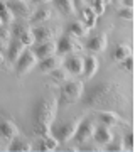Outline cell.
<instances>
[{"label": "cell", "instance_id": "obj_16", "mask_svg": "<svg viewBox=\"0 0 135 152\" xmlns=\"http://www.w3.org/2000/svg\"><path fill=\"white\" fill-rule=\"evenodd\" d=\"M86 49L91 53H103L107 49V37L103 34H98L95 37H91L86 42Z\"/></svg>", "mask_w": 135, "mask_h": 152}, {"label": "cell", "instance_id": "obj_15", "mask_svg": "<svg viewBox=\"0 0 135 152\" xmlns=\"http://www.w3.org/2000/svg\"><path fill=\"white\" fill-rule=\"evenodd\" d=\"M24 51H26V46L17 39V41L9 44V48H7V59L10 61V63H15V61L22 56Z\"/></svg>", "mask_w": 135, "mask_h": 152}, {"label": "cell", "instance_id": "obj_44", "mask_svg": "<svg viewBox=\"0 0 135 152\" xmlns=\"http://www.w3.org/2000/svg\"><path fill=\"white\" fill-rule=\"evenodd\" d=\"M20 2H29V0H20Z\"/></svg>", "mask_w": 135, "mask_h": 152}, {"label": "cell", "instance_id": "obj_24", "mask_svg": "<svg viewBox=\"0 0 135 152\" xmlns=\"http://www.w3.org/2000/svg\"><path fill=\"white\" fill-rule=\"evenodd\" d=\"M59 145V142L54 135H46V137H41V151L47 152V151H56Z\"/></svg>", "mask_w": 135, "mask_h": 152}, {"label": "cell", "instance_id": "obj_26", "mask_svg": "<svg viewBox=\"0 0 135 152\" xmlns=\"http://www.w3.org/2000/svg\"><path fill=\"white\" fill-rule=\"evenodd\" d=\"M51 75H53V80L58 85H64L66 81H69V73L66 68H56L54 71H51Z\"/></svg>", "mask_w": 135, "mask_h": 152}, {"label": "cell", "instance_id": "obj_27", "mask_svg": "<svg viewBox=\"0 0 135 152\" xmlns=\"http://www.w3.org/2000/svg\"><path fill=\"white\" fill-rule=\"evenodd\" d=\"M14 14H12V10L7 7V2L5 4H0V19H2V22H4V26H9V24H12L14 22Z\"/></svg>", "mask_w": 135, "mask_h": 152}, {"label": "cell", "instance_id": "obj_21", "mask_svg": "<svg viewBox=\"0 0 135 152\" xmlns=\"http://www.w3.org/2000/svg\"><path fill=\"white\" fill-rule=\"evenodd\" d=\"M90 31L86 24H83L81 20H76V22H71L69 26H68V34L73 36V37H85Z\"/></svg>", "mask_w": 135, "mask_h": 152}, {"label": "cell", "instance_id": "obj_8", "mask_svg": "<svg viewBox=\"0 0 135 152\" xmlns=\"http://www.w3.org/2000/svg\"><path fill=\"white\" fill-rule=\"evenodd\" d=\"M64 66L69 75H81L83 73V68H85V58L80 54H71L66 58Z\"/></svg>", "mask_w": 135, "mask_h": 152}, {"label": "cell", "instance_id": "obj_2", "mask_svg": "<svg viewBox=\"0 0 135 152\" xmlns=\"http://www.w3.org/2000/svg\"><path fill=\"white\" fill-rule=\"evenodd\" d=\"M56 115H58V102L53 98H42L34 108V134L39 137L51 135Z\"/></svg>", "mask_w": 135, "mask_h": 152}, {"label": "cell", "instance_id": "obj_29", "mask_svg": "<svg viewBox=\"0 0 135 152\" xmlns=\"http://www.w3.org/2000/svg\"><path fill=\"white\" fill-rule=\"evenodd\" d=\"M118 17L120 19H125V20H134V7H122L118 10Z\"/></svg>", "mask_w": 135, "mask_h": 152}, {"label": "cell", "instance_id": "obj_39", "mask_svg": "<svg viewBox=\"0 0 135 152\" xmlns=\"http://www.w3.org/2000/svg\"><path fill=\"white\" fill-rule=\"evenodd\" d=\"M36 4H49V2H53V0H32Z\"/></svg>", "mask_w": 135, "mask_h": 152}, {"label": "cell", "instance_id": "obj_38", "mask_svg": "<svg viewBox=\"0 0 135 152\" xmlns=\"http://www.w3.org/2000/svg\"><path fill=\"white\" fill-rule=\"evenodd\" d=\"M123 2H125V5H127V7H134L135 0H123Z\"/></svg>", "mask_w": 135, "mask_h": 152}, {"label": "cell", "instance_id": "obj_5", "mask_svg": "<svg viewBox=\"0 0 135 152\" xmlns=\"http://www.w3.org/2000/svg\"><path fill=\"white\" fill-rule=\"evenodd\" d=\"M37 56L34 54V51H24L22 53V56L19 58V59L15 61L17 66H15V73L17 76H26L27 73H31V71L36 68V64H37Z\"/></svg>", "mask_w": 135, "mask_h": 152}, {"label": "cell", "instance_id": "obj_6", "mask_svg": "<svg viewBox=\"0 0 135 152\" xmlns=\"http://www.w3.org/2000/svg\"><path fill=\"white\" fill-rule=\"evenodd\" d=\"M76 51H81V44L76 41V37H73L69 34L61 36L56 44V53L58 54H73Z\"/></svg>", "mask_w": 135, "mask_h": 152}, {"label": "cell", "instance_id": "obj_35", "mask_svg": "<svg viewBox=\"0 0 135 152\" xmlns=\"http://www.w3.org/2000/svg\"><path fill=\"white\" fill-rule=\"evenodd\" d=\"M73 2H74L76 9H78V10H80L81 7H85V2H86V0H73Z\"/></svg>", "mask_w": 135, "mask_h": 152}, {"label": "cell", "instance_id": "obj_20", "mask_svg": "<svg viewBox=\"0 0 135 152\" xmlns=\"http://www.w3.org/2000/svg\"><path fill=\"white\" fill-rule=\"evenodd\" d=\"M7 151H12V152H29L32 151V147H31V144L26 140V139H22V137H14L10 140V144H9V149Z\"/></svg>", "mask_w": 135, "mask_h": 152}, {"label": "cell", "instance_id": "obj_33", "mask_svg": "<svg viewBox=\"0 0 135 152\" xmlns=\"http://www.w3.org/2000/svg\"><path fill=\"white\" fill-rule=\"evenodd\" d=\"M125 151H134V144H132V134H128V135L125 137Z\"/></svg>", "mask_w": 135, "mask_h": 152}, {"label": "cell", "instance_id": "obj_25", "mask_svg": "<svg viewBox=\"0 0 135 152\" xmlns=\"http://www.w3.org/2000/svg\"><path fill=\"white\" fill-rule=\"evenodd\" d=\"M51 17H53V10H51L49 7H44V9H39V10L32 15V22L34 24H42V22L49 20Z\"/></svg>", "mask_w": 135, "mask_h": 152}, {"label": "cell", "instance_id": "obj_9", "mask_svg": "<svg viewBox=\"0 0 135 152\" xmlns=\"http://www.w3.org/2000/svg\"><path fill=\"white\" fill-rule=\"evenodd\" d=\"M59 32L58 27H34L32 29V34H34V39L36 42H49L51 39Z\"/></svg>", "mask_w": 135, "mask_h": 152}, {"label": "cell", "instance_id": "obj_13", "mask_svg": "<svg viewBox=\"0 0 135 152\" xmlns=\"http://www.w3.org/2000/svg\"><path fill=\"white\" fill-rule=\"evenodd\" d=\"M19 135V129L15 124H12L10 120H2L0 122V137L5 140H12L14 137Z\"/></svg>", "mask_w": 135, "mask_h": 152}, {"label": "cell", "instance_id": "obj_40", "mask_svg": "<svg viewBox=\"0 0 135 152\" xmlns=\"http://www.w3.org/2000/svg\"><path fill=\"white\" fill-rule=\"evenodd\" d=\"M4 64V54H2V51H0V66Z\"/></svg>", "mask_w": 135, "mask_h": 152}, {"label": "cell", "instance_id": "obj_12", "mask_svg": "<svg viewBox=\"0 0 135 152\" xmlns=\"http://www.w3.org/2000/svg\"><path fill=\"white\" fill-rule=\"evenodd\" d=\"M93 137H95V142H96L98 145H107V144H110V142L113 140V134H112V130L108 129L107 125L96 127Z\"/></svg>", "mask_w": 135, "mask_h": 152}, {"label": "cell", "instance_id": "obj_30", "mask_svg": "<svg viewBox=\"0 0 135 152\" xmlns=\"http://www.w3.org/2000/svg\"><path fill=\"white\" fill-rule=\"evenodd\" d=\"M27 29H31V27H29L27 24H24V22H22V24H17V26H14V36H17V37H19L22 32H26Z\"/></svg>", "mask_w": 135, "mask_h": 152}, {"label": "cell", "instance_id": "obj_23", "mask_svg": "<svg viewBox=\"0 0 135 152\" xmlns=\"http://www.w3.org/2000/svg\"><path fill=\"white\" fill-rule=\"evenodd\" d=\"M130 54H132V49H130L127 44H120V46H117V48H115L113 53H112V58H113V61L122 63V61H123L125 58H128Z\"/></svg>", "mask_w": 135, "mask_h": 152}, {"label": "cell", "instance_id": "obj_22", "mask_svg": "<svg viewBox=\"0 0 135 152\" xmlns=\"http://www.w3.org/2000/svg\"><path fill=\"white\" fill-rule=\"evenodd\" d=\"M54 4L61 10V14H64V15H74L78 12L73 0H54Z\"/></svg>", "mask_w": 135, "mask_h": 152}, {"label": "cell", "instance_id": "obj_43", "mask_svg": "<svg viewBox=\"0 0 135 152\" xmlns=\"http://www.w3.org/2000/svg\"><path fill=\"white\" fill-rule=\"evenodd\" d=\"M5 2H7V0H0V4H5Z\"/></svg>", "mask_w": 135, "mask_h": 152}, {"label": "cell", "instance_id": "obj_3", "mask_svg": "<svg viewBox=\"0 0 135 152\" xmlns=\"http://www.w3.org/2000/svg\"><path fill=\"white\" fill-rule=\"evenodd\" d=\"M80 122H81V118L78 117V118H73V120H69V122H64V124L58 125V127H54L53 125V129H51V135L56 137L59 144H64V142H68L69 139L74 137L76 129H78Z\"/></svg>", "mask_w": 135, "mask_h": 152}, {"label": "cell", "instance_id": "obj_7", "mask_svg": "<svg viewBox=\"0 0 135 152\" xmlns=\"http://www.w3.org/2000/svg\"><path fill=\"white\" fill-rule=\"evenodd\" d=\"M95 122L90 118L83 120V122H80V125H78V129H76V134H74V139L78 144H86L90 139L93 137V134H95Z\"/></svg>", "mask_w": 135, "mask_h": 152}, {"label": "cell", "instance_id": "obj_34", "mask_svg": "<svg viewBox=\"0 0 135 152\" xmlns=\"http://www.w3.org/2000/svg\"><path fill=\"white\" fill-rule=\"evenodd\" d=\"M108 145V151H123V145H122V144H112V142H110V144H107Z\"/></svg>", "mask_w": 135, "mask_h": 152}, {"label": "cell", "instance_id": "obj_31", "mask_svg": "<svg viewBox=\"0 0 135 152\" xmlns=\"http://www.w3.org/2000/svg\"><path fill=\"white\" fill-rule=\"evenodd\" d=\"M122 68H125L127 71H132V69H134V58H132V54L122 61Z\"/></svg>", "mask_w": 135, "mask_h": 152}, {"label": "cell", "instance_id": "obj_14", "mask_svg": "<svg viewBox=\"0 0 135 152\" xmlns=\"http://www.w3.org/2000/svg\"><path fill=\"white\" fill-rule=\"evenodd\" d=\"M34 54L37 56V59H46V58H51V56L58 54L56 53V44L54 42H41L37 48L34 49Z\"/></svg>", "mask_w": 135, "mask_h": 152}, {"label": "cell", "instance_id": "obj_32", "mask_svg": "<svg viewBox=\"0 0 135 152\" xmlns=\"http://www.w3.org/2000/svg\"><path fill=\"white\" fill-rule=\"evenodd\" d=\"M12 36V31L9 27H5V26H2L0 27V39H5V41H9Z\"/></svg>", "mask_w": 135, "mask_h": 152}, {"label": "cell", "instance_id": "obj_1", "mask_svg": "<svg viewBox=\"0 0 135 152\" xmlns=\"http://www.w3.org/2000/svg\"><path fill=\"white\" fill-rule=\"evenodd\" d=\"M81 102L86 108L91 110H112L118 112L123 110L127 105V96L125 90L118 81L108 80V81H100L93 85L83 93Z\"/></svg>", "mask_w": 135, "mask_h": 152}, {"label": "cell", "instance_id": "obj_19", "mask_svg": "<svg viewBox=\"0 0 135 152\" xmlns=\"http://www.w3.org/2000/svg\"><path fill=\"white\" fill-rule=\"evenodd\" d=\"M61 66V58L59 56H51V58H46V59H41V64H39V69L41 73H51L56 68Z\"/></svg>", "mask_w": 135, "mask_h": 152}, {"label": "cell", "instance_id": "obj_28", "mask_svg": "<svg viewBox=\"0 0 135 152\" xmlns=\"http://www.w3.org/2000/svg\"><path fill=\"white\" fill-rule=\"evenodd\" d=\"M19 41H20L24 46H32L34 42H36V39H34V34H32V29H27L26 32H22L20 36H19Z\"/></svg>", "mask_w": 135, "mask_h": 152}, {"label": "cell", "instance_id": "obj_36", "mask_svg": "<svg viewBox=\"0 0 135 152\" xmlns=\"http://www.w3.org/2000/svg\"><path fill=\"white\" fill-rule=\"evenodd\" d=\"M5 48H9V41H5V39H0V51H2V49H5Z\"/></svg>", "mask_w": 135, "mask_h": 152}, {"label": "cell", "instance_id": "obj_4", "mask_svg": "<svg viewBox=\"0 0 135 152\" xmlns=\"http://www.w3.org/2000/svg\"><path fill=\"white\" fill-rule=\"evenodd\" d=\"M85 93V86L80 81H66L61 90V102L63 103H74L80 102Z\"/></svg>", "mask_w": 135, "mask_h": 152}, {"label": "cell", "instance_id": "obj_42", "mask_svg": "<svg viewBox=\"0 0 135 152\" xmlns=\"http://www.w3.org/2000/svg\"><path fill=\"white\" fill-rule=\"evenodd\" d=\"M2 26H4V22H2V19H0V27H2Z\"/></svg>", "mask_w": 135, "mask_h": 152}, {"label": "cell", "instance_id": "obj_17", "mask_svg": "<svg viewBox=\"0 0 135 152\" xmlns=\"http://www.w3.org/2000/svg\"><path fill=\"white\" fill-rule=\"evenodd\" d=\"M98 66H100V63H98V59L93 54H90V56H86V58H85L83 75H85V78H86V80H90V78H93V76L96 75V73H98Z\"/></svg>", "mask_w": 135, "mask_h": 152}, {"label": "cell", "instance_id": "obj_18", "mask_svg": "<svg viewBox=\"0 0 135 152\" xmlns=\"http://www.w3.org/2000/svg\"><path fill=\"white\" fill-rule=\"evenodd\" d=\"M78 14H80V17H81V22L86 24L88 27H95V26H96L98 15L95 14V10H93L91 7H81L80 10H78Z\"/></svg>", "mask_w": 135, "mask_h": 152}, {"label": "cell", "instance_id": "obj_10", "mask_svg": "<svg viewBox=\"0 0 135 152\" xmlns=\"http://www.w3.org/2000/svg\"><path fill=\"white\" fill-rule=\"evenodd\" d=\"M7 7L12 10L14 15L19 17H31V7L27 2H20V0H7Z\"/></svg>", "mask_w": 135, "mask_h": 152}, {"label": "cell", "instance_id": "obj_11", "mask_svg": "<svg viewBox=\"0 0 135 152\" xmlns=\"http://www.w3.org/2000/svg\"><path fill=\"white\" fill-rule=\"evenodd\" d=\"M95 112H96L100 122L103 125H107V127H115V125H118L122 122L120 115L117 112H112V110H95Z\"/></svg>", "mask_w": 135, "mask_h": 152}, {"label": "cell", "instance_id": "obj_37", "mask_svg": "<svg viewBox=\"0 0 135 152\" xmlns=\"http://www.w3.org/2000/svg\"><path fill=\"white\" fill-rule=\"evenodd\" d=\"M96 2H100V4H103V5L107 7V5H110V4H112L113 0H96Z\"/></svg>", "mask_w": 135, "mask_h": 152}, {"label": "cell", "instance_id": "obj_41", "mask_svg": "<svg viewBox=\"0 0 135 152\" xmlns=\"http://www.w3.org/2000/svg\"><path fill=\"white\" fill-rule=\"evenodd\" d=\"M0 151H7V149H5V145H4L2 142H0Z\"/></svg>", "mask_w": 135, "mask_h": 152}]
</instances>
